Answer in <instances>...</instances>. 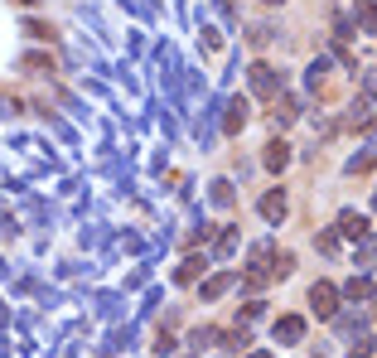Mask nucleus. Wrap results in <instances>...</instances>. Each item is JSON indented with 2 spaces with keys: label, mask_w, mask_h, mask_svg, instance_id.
Wrapping results in <instances>:
<instances>
[{
  "label": "nucleus",
  "mask_w": 377,
  "mask_h": 358,
  "mask_svg": "<svg viewBox=\"0 0 377 358\" xmlns=\"http://www.w3.org/2000/svg\"><path fill=\"white\" fill-rule=\"evenodd\" d=\"M310 301H315V315H320V320H334V315H339V305H334V286H315V291H310Z\"/></svg>",
  "instance_id": "f257e3e1"
},
{
  "label": "nucleus",
  "mask_w": 377,
  "mask_h": 358,
  "mask_svg": "<svg viewBox=\"0 0 377 358\" xmlns=\"http://www.w3.org/2000/svg\"><path fill=\"white\" fill-rule=\"evenodd\" d=\"M300 339H305V320H296V315L276 320V344H300Z\"/></svg>",
  "instance_id": "f03ea898"
},
{
  "label": "nucleus",
  "mask_w": 377,
  "mask_h": 358,
  "mask_svg": "<svg viewBox=\"0 0 377 358\" xmlns=\"http://www.w3.org/2000/svg\"><path fill=\"white\" fill-rule=\"evenodd\" d=\"M252 87H257V92H276V73H271L266 63H257V68H252Z\"/></svg>",
  "instance_id": "7ed1b4c3"
},
{
  "label": "nucleus",
  "mask_w": 377,
  "mask_h": 358,
  "mask_svg": "<svg viewBox=\"0 0 377 358\" xmlns=\"http://www.w3.org/2000/svg\"><path fill=\"white\" fill-rule=\"evenodd\" d=\"M261 213H266V218H281V213H286V198H281V194H266V198H261Z\"/></svg>",
  "instance_id": "20e7f679"
},
{
  "label": "nucleus",
  "mask_w": 377,
  "mask_h": 358,
  "mask_svg": "<svg viewBox=\"0 0 377 358\" xmlns=\"http://www.w3.org/2000/svg\"><path fill=\"white\" fill-rule=\"evenodd\" d=\"M344 233H349V237H363V233H368V223L358 218V213H344Z\"/></svg>",
  "instance_id": "39448f33"
},
{
  "label": "nucleus",
  "mask_w": 377,
  "mask_h": 358,
  "mask_svg": "<svg viewBox=\"0 0 377 358\" xmlns=\"http://www.w3.org/2000/svg\"><path fill=\"white\" fill-rule=\"evenodd\" d=\"M286 160H291V155H286V145H271V155H266V165H271V169H281V165H286Z\"/></svg>",
  "instance_id": "423d86ee"
},
{
  "label": "nucleus",
  "mask_w": 377,
  "mask_h": 358,
  "mask_svg": "<svg viewBox=\"0 0 377 358\" xmlns=\"http://www.w3.org/2000/svg\"><path fill=\"white\" fill-rule=\"evenodd\" d=\"M252 358H271V354H252Z\"/></svg>",
  "instance_id": "0eeeda50"
},
{
  "label": "nucleus",
  "mask_w": 377,
  "mask_h": 358,
  "mask_svg": "<svg viewBox=\"0 0 377 358\" xmlns=\"http://www.w3.org/2000/svg\"><path fill=\"white\" fill-rule=\"evenodd\" d=\"M266 5H276V0H266Z\"/></svg>",
  "instance_id": "6e6552de"
}]
</instances>
